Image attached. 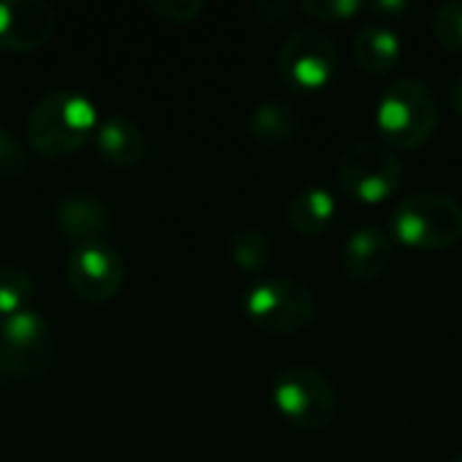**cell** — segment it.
<instances>
[{
	"instance_id": "cell-15",
	"label": "cell",
	"mask_w": 462,
	"mask_h": 462,
	"mask_svg": "<svg viewBox=\"0 0 462 462\" xmlns=\"http://www.w3.org/2000/svg\"><path fill=\"white\" fill-rule=\"evenodd\" d=\"M336 208L338 206H336V198L330 195V189H325L319 184L300 187L287 203V225L300 238H314L330 227Z\"/></svg>"
},
{
	"instance_id": "cell-12",
	"label": "cell",
	"mask_w": 462,
	"mask_h": 462,
	"mask_svg": "<svg viewBox=\"0 0 462 462\" xmlns=\"http://www.w3.org/2000/svg\"><path fill=\"white\" fill-rule=\"evenodd\" d=\"M395 257V236L379 225H363L352 230L341 246V268L360 284L376 282Z\"/></svg>"
},
{
	"instance_id": "cell-10",
	"label": "cell",
	"mask_w": 462,
	"mask_h": 462,
	"mask_svg": "<svg viewBox=\"0 0 462 462\" xmlns=\"http://www.w3.org/2000/svg\"><path fill=\"white\" fill-rule=\"evenodd\" d=\"M57 30V14L46 0L0 3V49L35 51L49 43Z\"/></svg>"
},
{
	"instance_id": "cell-7",
	"label": "cell",
	"mask_w": 462,
	"mask_h": 462,
	"mask_svg": "<svg viewBox=\"0 0 462 462\" xmlns=\"http://www.w3.org/2000/svg\"><path fill=\"white\" fill-rule=\"evenodd\" d=\"M338 68V49L333 38L317 27H300L290 32L279 49V73L282 79L300 89L314 92L330 84Z\"/></svg>"
},
{
	"instance_id": "cell-4",
	"label": "cell",
	"mask_w": 462,
	"mask_h": 462,
	"mask_svg": "<svg viewBox=\"0 0 462 462\" xmlns=\"http://www.w3.org/2000/svg\"><path fill=\"white\" fill-rule=\"evenodd\" d=\"M244 311L249 322L271 336H298L314 325L317 298L314 292L284 276L260 279L244 295Z\"/></svg>"
},
{
	"instance_id": "cell-5",
	"label": "cell",
	"mask_w": 462,
	"mask_h": 462,
	"mask_svg": "<svg viewBox=\"0 0 462 462\" xmlns=\"http://www.w3.org/2000/svg\"><path fill=\"white\" fill-rule=\"evenodd\" d=\"M276 411L298 430H325L336 417V390L311 365H287L271 390Z\"/></svg>"
},
{
	"instance_id": "cell-22",
	"label": "cell",
	"mask_w": 462,
	"mask_h": 462,
	"mask_svg": "<svg viewBox=\"0 0 462 462\" xmlns=\"http://www.w3.org/2000/svg\"><path fill=\"white\" fill-rule=\"evenodd\" d=\"M27 171V154L0 125V179H16Z\"/></svg>"
},
{
	"instance_id": "cell-3",
	"label": "cell",
	"mask_w": 462,
	"mask_h": 462,
	"mask_svg": "<svg viewBox=\"0 0 462 462\" xmlns=\"http://www.w3.org/2000/svg\"><path fill=\"white\" fill-rule=\"evenodd\" d=\"M393 236L422 252L452 249L462 241V206L444 192L406 195L393 211Z\"/></svg>"
},
{
	"instance_id": "cell-19",
	"label": "cell",
	"mask_w": 462,
	"mask_h": 462,
	"mask_svg": "<svg viewBox=\"0 0 462 462\" xmlns=\"http://www.w3.org/2000/svg\"><path fill=\"white\" fill-rule=\"evenodd\" d=\"M433 32L447 51L462 54V0L444 3L433 14Z\"/></svg>"
},
{
	"instance_id": "cell-8",
	"label": "cell",
	"mask_w": 462,
	"mask_h": 462,
	"mask_svg": "<svg viewBox=\"0 0 462 462\" xmlns=\"http://www.w3.org/2000/svg\"><path fill=\"white\" fill-rule=\"evenodd\" d=\"M0 360L14 376H38L49 368L51 341L41 314L19 311L0 325Z\"/></svg>"
},
{
	"instance_id": "cell-20",
	"label": "cell",
	"mask_w": 462,
	"mask_h": 462,
	"mask_svg": "<svg viewBox=\"0 0 462 462\" xmlns=\"http://www.w3.org/2000/svg\"><path fill=\"white\" fill-rule=\"evenodd\" d=\"M300 11L317 22H346L365 11V3L360 0H303Z\"/></svg>"
},
{
	"instance_id": "cell-17",
	"label": "cell",
	"mask_w": 462,
	"mask_h": 462,
	"mask_svg": "<svg viewBox=\"0 0 462 462\" xmlns=\"http://www.w3.org/2000/svg\"><path fill=\"white\" fill-rule=\"evenodd\" d=\"M271 257H273V241L268 233L257 227H244L230 238V260L236 263V268L246 273H257L268 268Z\"/></svg>"
},
{
	"instance_id": "cell-27",
	"label": "cell",
	"mask_w": 462,
	"mask_h": 462,
	"mask_svg": "<svg viewBox=\"0 0 462 462\" xmlns=\"http://www.w3.org/2000/svg\"><path fill=\"white\" fill-rule=\"evenodd\" d=\"M447 462H462V455H455L452 460H447Z\"/></svg>"
},
{
	"instance_id": "cell-18",
	"label": "cell",
	"mask_w": 462,
	"mask_h": 462,
	"mask_svg": "<svg viewBox=\"0 0 462 462\" xmlns=\"http://www.w3.org/2000/svg\"><path fill=\"white\" fill-rule=\"evenodd\" d=\"M32 295H35V287L27 271L16 265H0V314L3 317L27 311Z\"/></svg>"
},
{
	"instance_id": "cell-2",
	"label": "cell",
	"mask_w": 462,
	"mask_h": 462,
	"mask_svg": "<svg viewBox=\"0 0 462 462\" xmlns=\"http://www.w3.org/2000/svg\"><path fill=\"white\" fill-rule=\"evenodd\" d=\"M439 125V106L430 87L420 79L401 76L379 97L376 127L390 149L411 152L430 141Z\"/></svg>"
},
{
	"instance_id": "cell-24",
	"label": "cell",
	"mask_w": 462,
	"mask_h": 462,
	"mask_svg": "<svg viewBox=\"0 0 462 462\" xmlns=\"http://www.w3.org/2000/svg\"><path fill=\"white\" fill-rule=\"evenodd\" d=\"M290 11H292V5L290 3H282V0H260V3H254V14L260 19L271 22V24L282 22Z\"/></svg>"
},
{
	"instance_id": "cell-23",
	"label": "cell",
	"mask_w": 462,
	"mask_h": 462,
	"mask_svg": "<svg viewBox=\"0 0 462 462\" xmlns=\"http://www.w3.org/2000/svg\"><path fill=\"white\" fill-rule=\"evenodd\" d=\"M365 14H374L382 24H393L409 14L406 0H379V3H365Z\"/></svg>"
},
{
	"instance_id": "cell-26",
	"label": "cell",
	"mask_w": 462,
	"mask_h": 462,
	"mask_svg": "<svg viewBox=\"0 0 462 462\" xmlns=\"http://www.w3.org/2000/svg\"><path fill=\"white\" fill-rule=\"evenodd\" d=\"M5 374H8V371H5V365H3V360H0V379H3Z\"/></svg>"
},
{
	"instance_id": "cell-1",
	"label": "cell",
	"mask_w": 462,
	"mask_h": 462,
	"mask_svg": "<svg viewBox=\"0 0 462 462\" xmlns=\"http://www.w3.org/2000/svg\"><path fill=\"white\" fill-rule=\"evenodd\" d=\"M95 130V106L73 89H51L41 95L24 125L27 143L43 157H68L79 152Z\"/></svg>"
},
{
	"instance_id": "cell-6",
	"label": "cell",
	"mask_w": 462,
	"mask_h": 462,
	"mask_svg": "<svg viewBox=\"0 0 462 462\" xmlns=\"http://www.w3.org/2000/svg\"><path fill=\"white\" fill-rule=\"evenodd\" d=\"M336 179L349 198L365 206H376L401 189L403 162L390 146L376 141H360L338 157Z\"/></svg>"
},
{
	"instance_id": "cell-21",
	"label": "cell",
	"mask_w": 462,
	"mask_h": 462,
	"mask_svg": "<svg viewBox=\"0 0 462 462\" xmlns=\"http://www.w3.org/2000/svg\"><path fill=\"white\" fill-rule=\"evenodd\" d=\"M146 8H149L152 14H157L162 22L187 24V22H192L198 14H203L206 3H203V0H149Z\"/></svg>"
},
{
	"instance_id": "cell-14",
	"label": "cell",
	"mask_w": 462,
	"mask_h": 462,
	"mask_svg": "<svg viewBox=\"0 0 462 462\" xmlns=\"http://www.w3.org/2000/svg\"><path fill=\"white\" fill-rule=\"evenodd\" d=\"M352 57L357 68L365 73H374V76L390 73L401 60V35L395 32L393 24H382V22L365 24L355 35Z\"/></svg>"
},
{
	"instance_id": "cell-9",
	"label": "cell",
	"mask_w": 462,
	"mask_h": 462,
	"mask_svg": "<svg viewBox=\"0 0 462 462\" xmlns=\"http://www.w3.org/2000/svg\"><path fill=\"white\" fill-rule=\"evenodd\" d=\"M65 279L79 300L108 303L125 284V263L106 244L79 246L65 265Z\"/></svg>"
},
{
	"instance_id": "cell-25",
	"label": "cell",
	"mask_w": 462,
	"mask_h": 462,
	"mask_svg": "<svg viewBox=\"0 0 462 462\" xmlns=\"http://www.w3.org/2000/svg\"><path fill=\"white\" fill-rule=\"evenodd\" d=\"M449 103H452L455 114L462 116V73L452 81V87H449Z\"/></svg>"
},
{
	"instance_id": "cell-11",
	"label": "cell",
	"mask_w": 462,
	"mask_h": 462,
	"mask_svg": "<svg viewBox=\"0 0 462 462\" xmlns=\"http://www.w3.org/2000/svg\"><path fill=\"white\" fill-rule=\"evenodd\" d=\"M111 208L89 192H68L54 203V225L65 241L76 244V249L100 244V238L111 230Z\"/></svg>"
},
{
	"instance_id": "cell-13",
	"label": "cell",
	"mask_w": 462,
	"mask_h": 462,
	"mask_svg": "<svg viewBox=\"0 0 462 462\" xmlns=\"http://www.w3.org/2000/svg\"><path fill=\"white\" fill-rule=\"evenodd\" d=\"M95 146L100 157L114 168H133L146 149L143 130L127 116H108L95 130Z\"/></svg>"
},
{
	"instance_id": "cell-16",
	"label": "cell",
	"mask_w": 462,
	"mask_h": 462,
	"mask_svg": "<svg viewBox=\"0 0 462 462\" xmlns=\"http://www.w3.org/2000/svg\"><path fill=\"white\" fill-rule=\"evenodd\" d=\"M298 130V114L284 100H263L246 116V135L263 149L284 146Z\"/></svg>"
}]
</instances>
